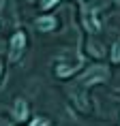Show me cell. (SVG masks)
Segmentation results:
<instances>
[{
	"label": "cell",
	"instance_id": "obj_11",
	"mask_svg": "<svg viewBox=\"0 0 120 126\" xmlns=\"http://www.w3.org/2000/svg\"><path fill=\"white\" fill-rule=\"evenodd\" d=\"M116 2H118V4H120V0H116Z\"/></svg>",
	"mask_w": 120,
	"mask_h": 126
},
{
	"label": "cell",
	"instance_id": "obj_1",
	"mask_svg": "<svg viewBox=\"0 0 120 126\" xmlns=\"http://www.w3.org/2000/svg\"><path fill=\"white\" fill-rule=\"evenodd\" d=\"M107 77H109L107 66L94 64V66H90L86 73L80 77V81H81V86H92V83H103V81H107Z\"/></svg>",
	"mask_w": 120,
	"mask_h": 126
},
{
	"label": "cell",
	"instance_id": "obj_6",
	"mask_svg": "<svg viewBox=\"0 0 120 126\" xmlns=\"http://www.w3.org/2000/svg\"><path fill=\"white\" fill-rule=\"evenodd\" d=\"M112 62L120 64V36H118V41H116L114 47H112Z\"/></svg>",
	"mask_w": 120,
	"mask_h": 126
},
{
	"label": "cell",
	"instance_id": "obj_5",
	"mask_svg": "<svg viewBox=\"0 0 120 126\" xmlns=\"http://www.w3.org/2000/svg\"><path fill=\"white\" fill-rule=\"evenodd\" d=\"M37 28H39V30H43V32H49V30H54V28H56V19H54V17H49V15L39 17V19H37Z\"/></svg>",
	"mask_w": 120,
	"mask_h": 126
},
{
	"label": "cell",
	"instance_id": "obj_7",
	"mask_svg": "<svg viewBox=\"0 0 120 126\" xmlns=\"http://www.w3.org/2000/svg\"><path fill=\"white\" fill-rule=\"evenodd\" d=\"M88 51L92 53V56H97V58L103 56V49H101V45H97V43H90V45H88Z\"/></svg>",
	"mask_w": 120,
	"mask_h": 126
},
{
	"label": "cell",
	"instance_id": "obj_2",
	"mask_svg": "<svg viewBox=\"0 0 120 126\" xmlns=\"http://www.w3.org/2000/svg\"><path fill=\"white\" fill-rule=\"evenodd\" d=\"M24 51H26V34L21 30H17L11 36V43H9V62H17Z\"/></svg>",
	"mask_w": 120,
	"mask_h": 126
},
{
	"label": "cell",
	"instance_id": "obj_3",
	"mask_svg": "<svg viewBox=\"0 0 120 126\" xmlns=\"http://www.w3.org/2000/svg\"><path fill=\"white\" fill-rule=\"evenodd\" d=\"M81 19H84V26H86V30H88V32H99V19L94 17V11H92V9L84 7Z\"/></svg>",
	"mask_w": 120,
	"mask_h": 126
},
{
	"label": "cell",
	"instance_id": "obj_4",
	"mask_svg": "<svg viewBox=\"0 0 120 126\" xmlns=\"http://www.w3.org/2000/svg\"><path fill=\"white\" fill-rule=\"evenodd\" d=\"M13 118L17 120V122H24V120L28 118V103L24 98H15V103H13Z\"/></svg>",
	"mask_w": 120,
	"mask_h": 126
},
{
	"label": "cell",
	"instance_id": "obj_9",
	"mask_svg": "<svg viewBox=\"0 0 120 126\" xmlns=\"http://www.w3.org/2000/svg\"><path fill=\"white\" fill-rule=\"evenodd\" d=\"M30 126H47V120H45V118H37Z\"/></svg>",
	"mask_w": 120,
	"mask_h": 126
},
{
	"label": "cell",
	"instance_id": "obj_10",
	"mask_svg": "<svg viewBox=\"0 0 120 126\" xmlns=\"http://www.w3.org/2000/svg\"><path fill=\"white\" fill-rule=\"evenodd\" d=\"M0 73H2V64H0Z\"/></svg>",
	"mask_w": 120,
	"mask_h": 126
},
{
	"label": "cell",
	"instance_id": "obj_8",
	"mask_svg": "<svg viewBox=\"0 0 120 126\" xmlns=\"http://www.w3.org/2000/svg\"><path fill=\"white\" fill-rule=\"evenodd\" d=\"M56 2H60V0H41V7L43 9H52Z\"/></svg>",
	"mask_w": 120,
	"mask_h": 126
}]
</instances>
